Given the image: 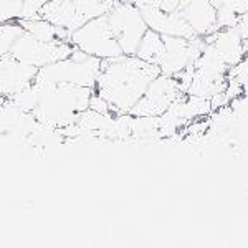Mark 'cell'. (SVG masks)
I'll use <instances>...</instances> for the list:
<instances>
[{
	"instance_id": "1",
	"label": "cell",
	"mask_w": 248,
	"mask_h": 248,
	"mask_svg": "<svg viewBox=\"0 0 248 248\" xmlns=\"http://www.w3.org/2000/svg\"><path fill=\"white\" fill-rule=\"evenodd\" d=\"M157 75H161L157 65L144 62L136 55L103 60L94 93L106 99L113 114L131 113Z\"/></svg>"
},
{
	"instance_id": "2",
	"label": "cell",
	"mask_w": 248,
	"mask_h": 248,
	"mask_svg": "<svg viewBox=\"0 0 248 248\" xmlns=\"http://www.w3.org/2000/svg\"><path fill=\"white\" fill-rule=\"evenodd\" d=\"M43 88V86H42ZM94 90L77 85H53L43 88V94L33 116L51 127H65L77 123L78 116L90 108Z\"/></svg>"
},
{
	"instance_id": "3",
	"label": "cell",
	"mask_w": 248,
	"mask_h": 248,
	"mask_svg": "<svg viewBox=\"0 0 248 248\" xmlns=\"http://www.w3.org/2000/svg\"><path fill=\"white\" fill-rule=\"evenodd\" d=\"M103 60L75 48L73 53L65 60L38 68L35 83L48 88L53 85H77L93 88L101 73Z\"/></svg>"
},
{
	"instance_id": "4",
	"label": "cell",
	"mask_w": 248,
	"mask_h": 248,
	"mask_svg": "<svg viewBox=\"0 0 248 248\" xmlns=\"http://www.w3.org/2000/svg\"><path fill=\"white\" fill-rule=\"evenodd\" d=\"M106 17L109 29L113 31L114 38L118 40L123 53L136 55L139 43L147 30L141 10L133 3L118 0L113 9L108 12Z\"/></svg>"
},
{
	"instance_id": "5",
	"label": "cell",
	"mask_w": 248,
	"mask_h": 248,
	"mask_svg": "<svg viewBox=\"0 0 248 248\" xmlns=\"http://www.w3.org/2000/svg\"><path fill=\"white\" fill-rule=\"evenodd\" d=\"M106 15L88 20L79 29L75 30L71 33L73 46L101 60H111L124 55L118 40L114 38L113 31L109 29Z\"/></svg>"
},
{
	"instance_id": "6",
	"label": "cell",
	"mask_w": 248,
	"mask_h": 248,
	"mask_svg": "<svg viewBox=\"0 0 248 248\" xmlns=\"http://www.w3.org/2000/svg\"><path fill=\"white\" fill-rule=\"evenodd\" d=\"M71 42H42L23 31L10 50V57L30 66L42 68L58 60H65L73 53Z\"/></svg>"
},
{
	"instance_id": "7",
	"label": "cell",
	"mask_w": 248,
	"mask_h": 248,
	"mask_svg": "<svg viewBox=\"0 0 248 248\" xmlns=\"http://www.w3.org/2000/svg\"><path fill=\"white\" fill-rule=\"evenodd\" d=\"M184 91L179 86L177 79L169 75H157L149 83L146 93L131 109L133 116H161L169 109V106L181 98Z\"/></svg>"
},
{
	"instance_id": "8",
	"label": "cell",
	"mask_w": 248,
	"mask_h": 248,
	"mask_svg": "<svg viewBox=\"0 0 248 248\" xmlns=\"http://www.w3.org/2000/svg\"><path fill=\"white\" fill-rule=\"evenodd\" d=\"M38 68L22 63L10 55L0 58V94L10 98L22 88L33 83Z\"/></svg>"
},
{
	"instance_id": "9",
	"label": "cell",
	"mask_w": 248,
	"mask_h": 248,
	"mask_svg": "<svg viewBox=\"0 0 248 248\" xmlns=\"http://www.w3.org/2000/svg\"><path fill=\"white\" fill-rule=\"evenodd\" d=\"M38 17L70 31H75L83 25L73 0H48L38 12Z\"/></svg>"
},
{
	"instance_id": "10",
	"label": "cell",
	"mask_w": 248,
	"mask_h": 248,
	"mask_svg": "<svg viewBox=\"0 0 248 248\" xmlns=\"http://www.w3.org/2000/svg\"><path fill=\"white\" fill-rule=\"evenodd\" d=\"M18 22L23 27V31L30 33L37 40H42V42H71V33L73 31L53 25L51 22H48V20L42 17L25 18L18 20Z\"/></svg>"
},
{
	"instance_id": "11",
	"label": "cell",
	"mask_w": 248,
	"mask_h": 248,
	"mask_svg": "<svg viewBox=\"0 0 248 248\" xmlns=\"http://www.w3.org/2000/svg\"><path fill=\"white\" fill-rule=\"evenodd\" d=\"M164 50H166V45H164V37L157 31L147 29L146 33L141 40L138 46V51H136V57H139L144 62L154 63V65H159L161 62Z\"/></svg>"
},
{
	"instance_id": "12",
	"label": "cell",
	"mask_w": 248,
	"mask_h": 248,
	"mask_svg": "<svg viewBox=\"0 0 248 248\" xmlns=\"http://www.w3.org/2000/svg\"><path fill=\"white\" fill-rule=\"evenodd\" d=\"M42 94H43V88L38 83H35L33 79V83H30L29 86L22 88L15 94H12L9 99L22 111H25V113H33L35 108L38 106L40 99H42Z\"/></svg>"
},
{
	"instance_id": "13",
	"label": "cell",
	"mask_w": 248,
	"mask_h": 248,
	"mask_svg": "<svg viewBox=\"0 0 248 248\" xmlns=\"http://www.w3.org/2000/svg\"><path fill=\"white\" fill-rule=\"evenodd\" d=\"M73 2L78 10L79 18L83 20V23H86L88 20L106 15L118 0H73Z\"/></svg>"
},
{
	"instance_id": "14",
	"label": "cell",
	"mask_w": 248,
	"mask_h": 248,
	"mask_svg": "<svg viewBox=\"0 0 248 248\" xmlns=\"http://www.w3.org/2000/svg\"><path fill=\"white\" fill-rule=\"evenodd\" d=\"M23 33V27L20 22H5L0 23V58L10 53L14 43Z\"/></svg>"
},
{
	"instance_id": "15",
	"label": "cell",
	"mask_w": 248,
	"mask_h": 248,
	"mask_svg": "<svg viewBox=\"0 0 248 248\" xmlns=\"http://www.w3.org/2000/svg\"><path fill=\"white\" fill-rule=\"evenodd\" d=\"M25 18L23 0H0V23L18 22Z\"/></svg>"
},
{
	"instance_id": "16",
	"label": "cell",
	"mask_w": 248,
	"mask_h": 248,
	"mask_svg": "<svg viewBox=\"0 0 248 248\" xmlns=\"http://www.w3.org/2000/svg\"><path fill=\"white\" fill-rule=\"evenodd\" d=\"M46 2L48 0H23V3H25V18L38 17V12L42 10V7L45 5Z\"/></svg>"
}]
</instances>
